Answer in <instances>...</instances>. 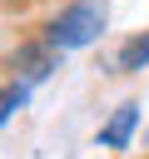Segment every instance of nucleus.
<instances>
[{
  "instance_id": "obj_5",
  "label": "nucleus",
  "mask_w": 149,
  "mask_h": 159,
  "mask_svg": "<svg viewBox=\"0 0 149 159\" xmlns=\"http://www.w3.org/2000/svg\"><path fill=\"white\" fill-rule=\"evenodd\" d=\"M0 5H20V0H0Z\"/></svg>"
},
{
  "instance_id": "obj_1",
  "label": "nucleus",
  "mask_w": 149,
  "mask_h": 159,
  "mask_svg": "<svg viewBox=\"0 0 149 159\" xmlns=\"http://www.w3.org/2000/svg\"><path fill=\"white\" fill-rule=\"evenodd\" d=\"M99 35H104V5H99V0H65V5L40 25V40L55 45L60 55L89 50Z\"/></svg>"
},
{
  "instance_id": "obj_3",
  "label": "nucleus",
  "mask_w": 149,
  "mask_h": 159,
  "mask_svg": "<svg viewBox=\"0 0 149 159\" xmlns=\"http://www.w3.org/2000/svg\"><path fill=\"white\" fill-rule=\"evenodd\" d=\"M134 129H139V99H124V104L94 129V144H104V149H129Z\"/></svg>"
},
{
  "instance_id": "obj_4",
  "label": "nucleus",
  "mask_w": 149,
  "mask_h": 159,
  "mask_svg": "<svg viewBox=\"0 0 149 159\" xmlns=\"http://www.w3.org/2000/svg\"><path fill=\"white\" fill-rule=\"evenodd\" d=\"M139 70H149V30L129 35V40L109 55V75H139Z\"/></svg>"
},
{
  "instance_id": "obj_2",
  "label": "nucleus",
  "mask_w": 149,
  "mask_h": 159,
  "mask_svg": "<svg viewBox=\"0 0 149 159\" xmlns=\"http://www.w3.org/2000/svg\"><path fill=\"white\" fill-rule=\"evenodd\" d=\"M60 60H65V55H60L55 45H45L40 35H25V40L10 50V70H15V80H20V84H30V89H35V84H45V80L60 70Z\"/></svg>"
}]
</instances>
